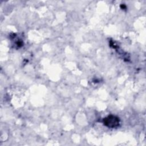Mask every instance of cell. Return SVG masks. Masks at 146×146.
I'll use <instances>...</instances> for the list:
<instances>
[{
  "mask_svg": "<svg viewBox=\"0 0 146 146\" xmlns=\"http://www.w3.org/2000/svg\"><path fill=\"white\" fill-rule=\"evenodd\" d=\"M104 124L109 128H116L119 125V118L116 116L110 115L103 119Z\"/></svg>",
  "mask_w": 146,
  "mask_h": 146,
  "instance_id": "obj_1",
  "label": "cell"
}]
</instances>
